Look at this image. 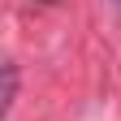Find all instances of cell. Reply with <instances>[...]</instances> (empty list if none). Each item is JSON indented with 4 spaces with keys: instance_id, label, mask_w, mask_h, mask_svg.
Returning a JSON list of instances; mask_svg holds the SVG:
<instances>
[{
    "instance_id": "obj_1",
    "label": "cell",
    "mask_w": 121,
    "mask_h": 121,
    "mask_svg": "<svg viewBox=\"0 0 121 121\" xmlns=\"http://www.w3.org/2000/svg\"><path fill=\"white\" fill-rule=\"evenodd\" d=\"M0 73H4V82H0V112H13V104H17V65L13 60H4L0 65Z\"/></svg>"
},
{
    "instance_id": "obj_2",
    "label": "cell",
    "mask_w": 121,
    "mask_h": 121,
    "mask_svg": "<svg viewBox=\"0 0 121 121\" xmlns=\"http://www.w3.org/2000/svg\"><path fill=\"white\" fill-rule=\"evenodd\" d=\"M117 4H121V0H117Z\"/></svg>"
}]
</instances>
